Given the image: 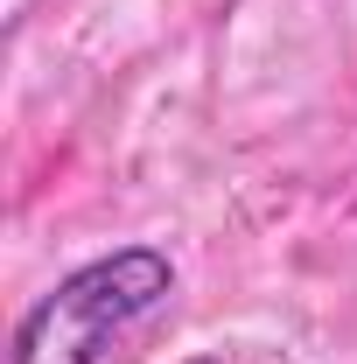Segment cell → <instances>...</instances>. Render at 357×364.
Segmentation results:
<instances>
[{"mask_svg": "<svg viewBox=\"0 0 357 364\" xmlns=\"http://www.w3.org/2000/svg\"><path fill=\"white\" fill-rule=\"evenodd\" d=\"M169 287H176L169 252H154V245L105 252V259L78 267L70 280H56L43 301L21 316L7 364H98L112 350V336L127 322H140Z\"/></svg>", "mask_w": 357, "mask_h": 364, "instance_id": "cell-1", "label": "cell"}]
</instances>
